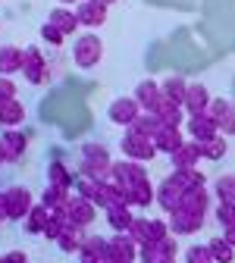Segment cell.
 Segmentation results:
<instances>
[{"label": "cell", "mask_w": 235, "mask_h": 263, "mask_svg": "<svg viewBox=\"0 0 235 263\" xmlns=\"http://www.w3.org/2000/svg\"><path fill=\"white\" fill-rule=\"evenodd\" d=\"M110 170H113V160H110V151L97 141H85L82 144V176L88 179H110Z\"/></svg>", "instance_id": "cell-1"}, {"label": "cell", "mask_w": 235, "mask_h": 263, "mask_svg": "<svg viewBox=\"0 0 235 263\" xmlns=\"http://www.w3.org/2000/svg\"><path fill=\"white\" fill-rule=\"evenodd\" d=\"M119 147H122L125 160H135V163H148V160L157 157V144H154V138L141 135V132H135V128H125V135H122Z\"/></svg>", "instance_id": "cell-2"}, {"label": "cell", "mask_w": 235, "mask_h": 263, "mask_svg": "<svg viewBox=\"0 0 235 263\" xmlns=\"http://www.w3.org/2000/svg\"><path fill=\"white\" fill-rule=\"evenodd\" d=\"M100 53H104V44H100L97 35H88V31L73 44V60H76V66H82V69H94L100 63Z\"/></svg>", "instance_id": "cell-3"}, {"label": "cell", "mask_w": 235, "mask_h": 263, "mask_svg": "<svg viewBox=\"0 0 235 263\" xmlns=\"http://www.w3.org/2000/svg\"><path fill=\"white\" fill-rule=\"evenodd\" d=\"M4 201H7L10 222L25 219V216H28V210L35 207V197H31V191H28L25 185H10V188H4Z\"/></svg>", "instance_id": "cell-4"}, {"label": "cell", "mask_w": 235, "mask_h": 263, "mask_svg": "<svg viewBox=\"0 0 235 263\" xmlns=\"http://www.w3.org/2000/svg\"><path fill=\"white\" fill-rule=\"evenodd\" d=\"M22 76L28 85H44L47 82V57L31 44L22 50Z\"/></svg>", "instance_id": "cell-5"}, {"label": "cell", "mask_w": 235, "mask_h": 263, "mask_svg": "<svg viewBox=\"0 0 235 263\" xmlns=\"http://www.w3.org/2000/svg\"><path fill=\"white\" fill-rule=\"evenodd\" d=\"M63 216H66V222H69V226H76V229H82V232H85V229L97 219V207L76 194V197H69V204L63 207Z\"/></svg>", "instance_id": "cell-6"}, {"label": "cell", "mask_w": 235, "mask_h": 263, "mask_svg": "<svg viewBox=\"0 0 235 263\" xmlns=\"http://www.w3.org/2000/svg\"><path fill=\"white\" fill-rule=\"evenodd\" d=\"M138 257V248L125 232H116L110 241H107V251H104V263H135Z\"/></svg>", "instance_id": "cell-7"}, {"label": "cell", "mask_w": 235, "mask_h": 263, "mask_svg": "<svg viewBox=\"0 0 235 263\" xmlns=\"http://www.w3.org/2000/svg\"><path fill=\"white\" fill-rule=\"evenodd\" d=\"M204 213H194V210H188V207H179V210H173L170 213V232L173 235H194L201 226H204Z\"/></svg>", "instance_id": "cell-8"}, {"label": "cell", "mask_w": 235, "mask_h": 263, "mask_svg": "<svg viewBox=\"0 0 235 263\" xmlns=\"http://www.w3.org/2000/svg\"><path fill=\"white\" fill-rule=\"evenodd\" d=\"M107 116H110V122L129 128V125H135V119L141 116V107H138L135 97H116V101L110 104V110H107Z\"/></svg>", "instance_id": "cell-9"}, {"label": "cell", "mask_w": 235, "mask_h": 263, "mask_svg": "<svg viewBox=\"0 0 235 263\" xmlns=\"http://www.w3.org/2000/svg\"><path fill=\"white\" fill-rule=\"evenodd\" d=\"M110 179H113L116 185H122V188H132L135 182L148 179V173H144V166H141V163H135V160H119V163H113Z\"/></svg>", "instance_id": "cell-10"}, {"label": "cell", "mask_w": 235, "mask_h": 263, "mask_svg": "<svg viewBox=\"0 0 235 263\" xmlns=\"http://www.w3.org/2000/svg\"><path fill=\"white\" fill-rule=\"evenodd\" d=\"M185 188L179 185V182H173L170 176H166L160 185H157V201H160V207L166 210V213H173V210H179L182 207V201H185Z\"/></svg>", "instance_id": "cell-11"}, {"label": "cell", "mask_w": 235, "mask_h": 263, "mask_svg": "<svg viewBox=\"0 0 235 263\" xmlns=\"http://www.w3.org/2000/svg\"><path fill=\"white\" fill-rule=\"evenodd\" d=\"M176 251H179L176 238H163V241H157V245L138 251V260H141V263H173V260H176Z\"/></svg>", "instance_id": "cell-12"}, {"label": "cell", "mask_w": 235, "mask_h": 263, "mask_svg": "<svg viewBox=\"0 0 235 263\" xmlns=\"http://www.w3.org/2000/svg\"><path fill=\"white\" fill-rule=\"evenodd\" d=\"M76 188H79V197H85V201H91L94 207H104L107 210V179H88V176H82Z\"/></svg>", "instance_id": "cell-13"}, {"label": "cell", "mask_w": 235, "mask_h": 263, "mask_svg": "<svg viewBox=\"0 0 235 263\" xmlns=\"http://www.w3.org/2000/svg\"><path fill=\"white\" fill-rule=\"evenodd\" d=\"M25 147H28V138L22 135V132H16V128H7L4 135H0V151H4V160H7V163L22 160Z\"/></svg>", "instance_id": "cell-14"}, {"label": "cell", "mask_w": 235, "mask_h": 263, "mask_svg": "<svg viewBox=\"0 0 235 263\" xmlns=\"http://www.w3.org/2000/svg\"><path fill=\"white\" fill-rule=\"evenodd\" d=\"M188 135L194 141H207V138H216L220 135V125L207 113H194V116H188Z\"/></svg>", "instance_id": "cell-15"}, {"label": "cell", "mask_w": 235, "mask_h": 263, "mask_svg": "<svg viewBox=\"0 0 235 263\" xmlns=\"http://www.w3.org/2000/svg\"><path fill=\"white\" fill-rule=\"evenodd\" d=\"M107 10H110V7L97 4V0H82V4H79V10H76V16H79V25H91V28L104 25V22H107Z\"/></svg>", "instance_id": "cell-16"}, {"label": "cell", "mask_w": 235, "mask_h": 263, "mask_svg": "<svg viewBox=\"0 0 235 263\" xmlns=\"http://www.w3.org/2000/svg\"><path fill=\"white\" fill-rule=\"evenodd\" d=\"M154 144H157L160 154H176L185 144V135H182V128H176V125H160V132L154 135Z\"/></svg>", "instance_id": "cell-17"}, {"label": "cell", "mask_w": 235, "mask_h": 263, "mask_svg": "<svg viewBox=\"0 0 235 263\" xmlns=\"http://www.w3.org/2000/svg\"><path fill=\"white\" fill-rule=\"evenodd\" d=\"M160 97H163V91H160V85H157L154 79H144V82L135 85V101H138L141 113H151V110L157 107Z\"/></svg>", "instance_id": "cell-18"}, {"label": "cell", "mask_w": 235, "mask_h": 263, "mask_svg": "<svg viewBox=\"0 0 235 263\" xmlns=\"http://www.w3.org/2000/svg\"><path fill=\"white\" fill-rule=\"evenodd\" d=\"M191 116L194 113H207V107H210V91L201 85V82H194V85H188V91H185V104H182Z\"/></svg>", "instance_id": "cell-19"}, {"label": "cell", "mask_w": 235, "mask_h": 263, "mask_svg": "<svg viewBox=\"0 0 235 263\" xmlns=\"http://www.w3.org/2000/svg\"><path fill=\"white\" fill-rule=\"evenodd\" d=\"M170 160H173V170H197V163H201L197 141H185L176 154H170Z\"/></svg>", "instance_id": "cell-20"}, {"label": "cell", "mask_w": 235, "mask_h": 263, "mask_svg": "<svg viewBox=\"0 0 235 263\" xmlns=\"http://www.w3.org/2000/svg\"><path fill=\"white\" fill-rule=\"evenodd\" d=\"M157 119H160V125H182V107L179 104H173L170 101V97H160V101H157V107L151 110Z\"/></svg>", "instance_id": "cell-21"}, {"label": "cell", "mask_w": 235, "mask_h": 263, "mask_svg": "<svg viewBox=\"0 0 235 263\" xmlns=\"http://www.w3.org/2000/svg\"><path fill=\"white\" fill-rule=\"evenodd\" d=\"M13 72H22V47L4 44L0 47V76H13Z\"/></svg>", "instance_id": "cell-22"}, {"label": "cell", "mask_w": 235, "mask_h": 263, "mask_svg": "<svg viewBox=\"0 0 235 263\" xmlns=\"http://www.w3.org/2000/svg\"><path fill=\"white\" fill-rule=\"evenodd\" d=\"M50 213H53V210H47L44 204H35V207L28 210V216L22 219V222H25V232H28V235H41L44 226H47V219H50Z\"/></svg>", "instance_id": "cell-23"}, {"label": "cell", "mask_w": 235, "mask_h": 263, "mask_svg": "<svg viewBox=\"0 0 235 263\" xmlns=\"http://www.w3.org/2000/svg\"><path fill=\"white\" fill-rule=\"evenodd\" d=\"M107 222H110V229H116V232H125V229L135 222L132 207H125V204H110V207H107Z\"/></svg>", "instance_id": "cell-24"}, {"label": "cell", "mask_w": 235, "mask_h": 263, "mask_svg": "<svg viewBox=\"0 0 235 263\" xmlns=\"http://www.w3.org/2000/svg\"><path fill=\"white\" fill-rule=\"evenodd\" d=\"M129 201L135 204V207H148V204L157 201V188H154L148 179H141V182H135V185L129 188Z\"/></svg>", "instance_id": "cell-25"}, {"label": "cell", "mask_w": 235, "mask_h": 263, "mask_svg": "<svg viewBox=\"0 0 235 263\" xmlns=\"http://www.w3.org/2000/svg\"><path fill=\"white\" fill-rule=\"evenodd\" d=\"M160 91H163V97H170L173 104H185V91H188V85H185V79H179V76H166L163 82H160Z\"/></svg>", "instance_id": "cell-26"}, {"label": "cell", "mask_w": 235, "mask_h": 263, "mask_svg": "<svg viewBox=\"0 0 235 263\" xmlns=\"http://www.w3.org/2000/svg\"><path fill=\"white\" fill-rule=\"evenodd\" d=\"M19 122H25V107L19 101L0 104V125H4V128H16Z\"/></svg>", "instance_id": "cell-27"}, {"label": "cell", "mask_w": 235, "mask_h": 263, "mask_svg": "<svg viewBox=\"0 0 235 263\" xmlns=\"http://www.w3.org/2000/svg\"><path fill=\"white\" fill-rule=\"evenodd\" d=\"M50 25H57L63 35H73V31L79 28V16L73 13V10H66V7H57L53 13H50V19H47Z\"/></svg>", "instance_id": "cell-28"}, {"label": "cell", "mask_w": 235, "mask_h": 263, "mask_svg": "<svg viewBox=\"0 0 235 263\" xmlns=\"http://www.w3.org/2000/svg\"><path fill=\"white\" fill-rule=\"evenodd\" d=\"M82 229H76V226H69L66 222V229L60 232V238H57V245H60V251H66V254H79V248H82Z\"/></svg>", "instance_id": "cell-29"}, {"label": "cell", "mask_w": 235, "mask_h": 263, "mask_svg": "<svg viewBox=\"0 0 235 263\" xmlns=\"http://www.w3.org/2000/svg\"><path fill=\"white\" fill-rule=\"evenodd\" d=\"M41 204L47 207V210H63L66 204H69V188H60V185H47V191H44V197H41Z\"/></svg>", "instance_id": "cell-30"}, {"label": "cell", "mask_w": 235, "mask_h": 263, "mask_svg": "<svg viewBox=\"0 0 235 263\" xmlns=\"http://www.w3.org/2000/svg\"><path fill=\"white\" fill-rule=\"evenodd\" d=\"M226 138L216 135V138H207V141H197V151H201V160H223L226 157Z\"/></svg>", "instance_id": "cell-31"}, {"label": "cell", "mask_w": 235, "mask_h": 263, "mask_svg": "<svg viewBox=\"0 0 235 263\" xmlns=\"http://www.w3.org/2000/svg\"><path fill=\"white\" fill-rule=\"evenodd\" d=\"M170 179L179 182L185 191H191V188H204V185H207V179L201 176V170H173Z\"/></svg>", "instance_id": "cell-32"}, {"label": "cell", "mask_w": 235, "mask_h": 263, "mask_svg": "<svg viewBox=\"0 0 235 263\" xmlns=\"http://www.w3.org/2000/svg\"><path fill=\"white\" fill-rule=\"evenodd\" d=\"M125 235L135 241V248L138 251H144V248H151V232H148V219H141V216H135V222H132L129 229H125Z\"/></svg>", "instance_id": "cell-33"}, {"label": "cell", "mask_w": 235, "mask_h": 263, "mask_svg": "<svg viewBox=\"0 0 235 263\" xmlns=\"http://www.w3.org/2000/svg\"><path fill=\"white\" fill-rule=\"evenodd\" d=\"M213 197L223 204H235V176L232 173H226L213 182Z\"/></svg>", "instance_id": "cell-34"}, {"label": "cell", "mask_w": 235, "mask_h": 263, "mask_svg": "<svg viewBox=\"0 0 235 263\" xmlns=\"http://www.w3.org/2000/svg\"><path fill=\"white\" fill-rule=\"evenodd\" d=\"M210 254H213V263H232V257H235V248L220 235V238H210Z\"/></svg>", "instance_id": "cell-35"}, {"label": "cell", "mask_w": 235, "mask_h": 263, "mask_svg": "<svg viewBox=\"0 0 235 263\" xmlns=\"http://www.w3.org/2000/svg\"><path fill=\"white\" fill-rule=\"evenodd\" d=\"M129 128H135V132H141V135L154 138L157 132H160V119H157L154 113H141V116L135 119V125H129Z\"/></svg>", "instance_id": "cell-36"}, {"label": "cell", "mask_w": 235, "mask_h": 263, "mask_svg": "<svg viewBox=\"0 0 235 263\" xmlns=\"http://www.w3.org/2000/svg\"><path fill=\"white\" fill-rule=\"evenodd\" d=\"M47 182H50V185H60V188H69V185H73L66 163H50V166H47Z\"/></svg>", "instance_id": "cell-37"}, {"label": "cell", "mask_w": 235, "mask_h": 263, "mask_svg": "<svg viewBox=\"0 0 235 263\" xmlns=\"http://www.w3.org/2000/svg\"><path fill=\"white\" fill-rule=\"evenodd\" d=\"M66 229V216H63V210H57V213H50V219H47V226H44V238H50V241H57L60 238V232Z\"/></svg>", "instance_id": "cell-38"}, {"label": "cell", "mask_w": 235, "mask_h": 263, "mask_svg": "<svg viewBox=\"0 0 235 263\" xmlns=\"http://www.w3.org/2000/svg\"><path fill=\"white\" fill-rule=\"evenodd\" d=\"M213 219H216L223 229H232V226H235V204H223V201H216V207H213Z\"/></svg>", "instance_id": "cell-39"}, {"label": "cell", "mask_w": 235, "mask_h": 263, "mask_svg": "<svg viewBox=\"0 0 235 263\" xmlns=\"http://www.w3.org/2000/svg\"><path fill=\"white\" fill-rule=\"evenodd\" d=\"M185 263H213V254L207 245H191L185 251Z\"/></svg>", "instance_id": "cell-40"}, {"label": "cell", "mask_w": 235, "mask_h": 263, "mask_svg": "<svg viewBox=\"0 0 235 263\" xmlns=\"http://www.w3.org/2000/svg\"><path fill=\"white\" fill-rule=\"evenodd\" d=\"M229 110H232V104L226 101V97H213V101H210V107H207V116H210V119L220 125V122L226 119V113H229Z\"/></svg>", "instance_id": "cell-41"}, {"label": "cell", "mask_w": 235, "mask_h": 263, "mask_svg": "<svg viewBox=\"0 0 235 263\" xmlns=\"http://www.w3.org/2000/svg\"><path fill=\"white\" fill-rule=\"evenodd\" d=\"M63 38H66V35H63L57 25H50V22H44V25H41V41H47V44L60 47V44H63Z\"/></svg>", "instance_id": "cell-42"}, {"label": "cell", "mask_w": 235, "mask_h": 263, "mask_svg": "<svg viewBox=\"0 0 235 263\" xmlns=\"http://www.w3.org/2000/svg\"><path fill=\"white\" fill-rule=\"evenodd\" d=\"M7 101H16V85L10 76H0V104H7Z\"/></svg>", "instance_id": "cell-43"}, {"label": "cell", "mask_w": 235, "mask_h": 263, "mask_svg": "<svg viewBox=\"0 0 235 263\" xmlns=\"http://www.w3.org/2000/svg\"><path fill=\"white\" fill-rule=\"evenodd\" d=\"M220 135H223V138H232V135H235V107H232V110L226 113V119L220 122Z\"/></svg>", "instance_id": "cell-44"}, {"label": "cell", "mask_w": 235, "mask_h": 263, "mask_svg": "<svg viewBox=\"0 0 235 263\" xmlns=\"http://www.w3.org/2000/svg\"><path fill=\"white\" fill-rule=\"evenodd\" d=\"M0 263H28V257H25L22 251H10V254L0 257Z\"/></svg>", "instance_id": "cell-45"}, {"label": "cell", "mask_w": 235, "mask_h": 263, "mask_svg": "<svg viewBox=\"0 0 235 263\" xmlns=\"http://www.w3.org/2000/svg\"><path fill=\"white\" fill-rule=\"evenodd\" d=\"M10 219V213H7V201H4V191H0V226H4Z\"/></svg>", "instance_id": "cell-46"}, {"label": "cell", "mask_w": 235, "mask_h": 263, "mask_svg": "<svg viewBox=\"0 0 235 263\" xmlns=\"http://www.w3.org/2000/svg\"><path fill=\"white\" fill-rule=\"evenodd\" d=\"M223 238H226V241L235 248V226H232V229H226V232H223Z\"/></svg>", "instance_id": "cell-47"}, {"label": "cell", "mask_w": 235, "mask_h": 263, "mask_svg": "<svg viewBox=\"0 0 235 263\" xmlns=\"http://www.w3.org/2000/svg\"><path fill=\"white\" fill-rule=\"evenodd\" d=\"M7 166V160H4V151H0V170H4Z\"/></svg>", "instance_id": "cell-48"}, {"label": "cell", "mask_w": 235, "mask_h": 263, "mask_svg": "<svg viewBox=\"0 0 235 263\" xmlns=\"http://www.w3.org/2000/svg\"><path fill=\"white\" fill-rule=\"evenodd\" d=\"M97 4H104V7H110V4H116V0H97Z\"/></svg>", "instance_id": "cell-49"}, {"label": "cell", "mask_w": 235, "mask_h": 263, "mask_svg": "<svg viewBox=\"0 0 235 263\" xmlns=\"http://www.w3.org/2000/svg\"><path fill=\"white\" fill-rule=\"evenodd\" d=\"M60 4H82V0H60Z\"/></svg>", "instance_id": "cell-50"}, {"label": "cell", "mask_w": 235, "mask_h": 263, "mask_svg": "<svg viewBox=\"0 0 235 263\" xmlns=\"http://www.w3.org/2000/svg\"><path fill=\"white\" fill-rule=\"evenodd\" d=\"M173 263H176V260H173Z\"/></svg>", "instance_id": "cell-51"}]
</instances>
